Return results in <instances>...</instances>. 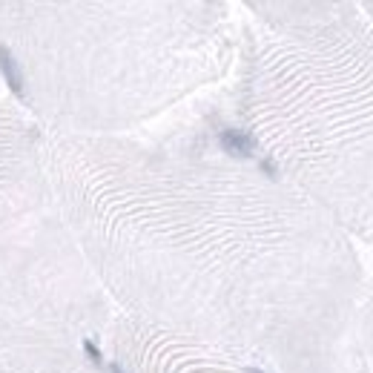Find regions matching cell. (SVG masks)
<instances>
[{"label":"cell","instance_id":"6da1fadb","mask_svg":"<svg viewBox=\"0 0 373 373\" xmlns=\"http://www.w3.org/2000/svg\"><path fill=\"white\" fill-rule=\"evenodd\" d=\"M307 61L313 181L353 242L373 247V17L365 6H336Z\"/></svg>","mask_w":373,"mask_h":373},{"label":"cell","instance_id":"7a4b0ae2","mask_svg":"<svg viewBox=\"0 0 373 373\" xmlns=\"http://www.w3.org/2000/svg\"><path fill=\"white\" fill-rule=\"evenodd\" d=\"M221 147H224V152L235 155V158H250L253 149H256V138L244 129H224L221 132Z\"/></svg>","mask_w":373,"mask_h":373},{"label":"cell","instance_id":"3957f363","mask_svg":"<svg viewBox=\"0 0 373 373\" xmlns=\"http://www.w3.org/2000/svg\"><path fill=\"white\" fill-rule=\"evenodd\" d=\"M0 72H3V78L9 81L12 92L17 98H24V75H21V66H17L15 55H12V49L6 44H0Z\"/></svg>","mask_w":373,"mask_h":373},{"label":"cell","instance_id":"277c9868","mask_svg":"<svg viewBox=\"0 0 373 373\" xmlns=\"http://www.w3.org/2000/svg\"><path fill=\"white\" fill-rule=\"evenodd\" d=\"M84 350H87V356L92 359V365H101V362H104V356H101V350H98V347H95V342L84 339Z\"/></svg>","mask_w":373,"mask_h":373}]
</instances>
